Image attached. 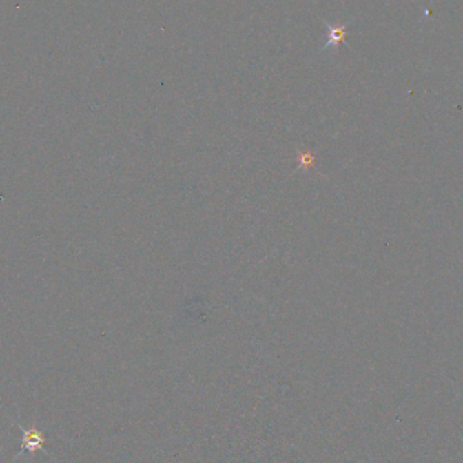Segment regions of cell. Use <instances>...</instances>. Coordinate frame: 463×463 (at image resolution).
Segmentation results:
<instances>
[{"instance_id":"1","label":"cell","mask_w":463,"mask_h":463,"mask_svg":"<svg viewBox=\"0 0 463 463\" xmlns=\"http://www.w3.org/2000/svg\"><path fill=\"white\" fill-rule=\"evenodd\" d=\"M18 426L22 431V446L23 447L17 454L15 458H19V457L25 455V453L34 454L39 450H42L45 454H48V451L43 449V443L46 442V438L39 432L36 426H32V428H23L21 425H18Z\"/></svg>"},{"instance_id":"2","label":"cell","mask_w":463,"mask_h":463,"mask_svg":"<svg viewBox=\"0 0 463 463\" xmlns=\"http://www.w3.org/2000/svg\"><path fill=\"white\" fill-rule=\"evenodd\" d=\"M328 26V42L325 45V48H335L338 46L340 42L344 41V37H346V29L347 26H339V28H332L329 25Z\"/></svg>"}]
</instances>
